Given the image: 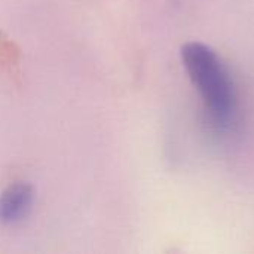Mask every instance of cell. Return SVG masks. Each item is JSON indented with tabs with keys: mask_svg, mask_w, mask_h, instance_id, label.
I'll return each instance as SVG.
<instances>
[{
	"mask_svg": "<svg viewBox=\"0 0 254 254\" xmlns=\"http://www.w3.org/2000/svg\"><path fill=\"white\" fill-rule=\"evenodd\" d=\"M33 202V188L25 183L9 186L0 196V223L12 225L19 222Z\"/></svg>",
	"mask_w": 254,
	"mask_h": 254,
	"instance_id": "2",
	"label": "cell"
},
{
	"mask_svg": "<svg viewBox=\"0 0 254 254\" xmlns=\"http://www.w3.org/2000/svg\"><path fill=\"white\" fill-rule=\"evenodd\" d=\"M182 60L213 124L228 127L235 110V89L219 55L204 43L190 42L182 48Z\"/></svg>",
	"mask_w": 254,
	"mask_h": 254,
	"instance_id": "1",
	"label": "cell"
}]
</instances>
